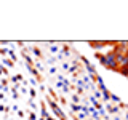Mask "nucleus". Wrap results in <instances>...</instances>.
<instances>
[{
  "label": "nucleus",
  "mask_w": 128,
  "mask_h": 120,
  "mask_svg": "<svg viewBox=\"0 0 128 120\" xmlns=\"http://www.w3.org/2000/svg\"><path fill=\"white\" fill-rule=\"evenodd\" d=\"M96 58H98V59H99V62H101L104 67H107L109 70H118L117 61H115V58H117V54H115L114 51H109L107 54L96 53Z\"/></svg>",
  "instance_id": "1"
},
{
  "label": "nucleus",
  "mask_w": 128,
  "mask_h": 120,
  "mask_svg": "<svg viewBox=\"0 0 128 120\" xmlns=\"http://www.w3.org/2000/svg\"><path fill=\"white\" fill-rule=\"evenodd\" d=\"M114 45V53L115 54H126V51H128V48H126V42H115V43H112Z\"/></svg>",
  "instance_id": "2"
},
{
  "label": "nucleus",
  "mask_w": 128,
  "mask_h": 120,
  "mask_svg": "<svg viewBox=\"0 0 128 120\" xmlns=\"http://www.w3.org/2000/svg\"><path fill=\"white\" fill-rule=\"evenodd\" d=\"M48 104H50V107L53 109V112L56 114V117H58L59 120H67V117L64 115V112L59 109V106H58V104H56L54 101H48Z\"/></svg>",
  "instance_id": "3"
},
{
  "label": "nucleus",
  "mask_w": 128,
  "mask_h": 120,
  "mask_svg": "<svg viewBox=\"0 0 128 120\" xmlns=\"http://www.w3.org/2000/svg\"><path fill=\"white\" fill-rule=\"evenodd\" d=\"M82 61L85 62V66H86V70H88V72L91 74L90 77L93 78V80H96V77H98V74H96V69H94V66H93V64H91L90 61H88L86 58H83V56H82Z\"/></svg>",
  "instance_id": "4"
},
{
  "label": "nucleus",
  "mask_w": 128,
  "mask_h": 120,
  "mask_svg": "<svg viewBox=\"0 0 128 120\" xmlns=\"http://www.w3.org/2000/svg\"><path fill=\"white\" fill-rule=\"evenodd\" d=\"M106 109H107V112H109V114H118L120 107H118V106H112V104H109Z\"/></svg>",
  "instance_id": "5"
},
{
  "label": "nucleus",
  "mask_w": 128,
  "mask_h": 120,
  "mask_svg": "<svg viewBox=\"0 0 128 120\" xmlns=\"http://www.w3.org/2000/svg\"><path fill=\"white\" fill-rule=\"evenodd\" d=\"M104 45H109V42H90V46L93 48H102Z\"/></svg>",
  "instance_id": "6"
},
{
  "label": "nucleus",
  "mask_w": 128,
  "mask_h": 120,
  "mask_svg": "<svg viewBox=\"0 0 128 120\" xmlns=\"http://www.w3.org/2000/svg\"><path fill=\"white\" fill-rule=\"evenodd\" d=\"M117 72H120L122 75L128 77V64H126V66H123V67H118V70H117Z\"/></svg>",
  "instance_id": "7"
},
{
  "label": "nucleus",
  "mask_w": 128,
  "mask_h": 120,
  "mask_svg": "<svg viewBox=\"0 0 128 120\" xmlns=\"http://www.w3.org/2000/svg\"><path fill=\"white\" fill-rule=\"evenodd\" d=\"M70 109H72V112H80V110L83 109V106H80V104H72Z\"/></svg>",
  "instance_id": "8"
},
{
  "label": "nucleus",
  "mask_w": 128,
  "mask_h": 120,
  "mask_svg": "<svg viewBox=\"0 0 128 120\" xmlns=\"http://www.w3.org/2000/svg\"><path fill=\"white\" fill-rule=\"evenodd\" d=\"M102 99H104V101H110V93H109V91H102Z\"/></svg>",
  "instance_id": "9"
},
{
  "label": "nucleus",
  "mask_w": 128,
  "mask_h": 120,
  "mask_svg": "<svg viewBox=\"0 0 128 120\" xmlns=\"http://www.w3.org/2000/svg\"><path fill=\"white\" fill-rule=\"evenodd\" d=\"M110 101L115 102V104H120V102H122V101H120V98H118V96H115V94H110Z\"/></svg>",
  "instance_id": "10"
},
{
  "label": "nucleus",
  "mask_w": 128,
  "mask_h": 120,
  "mask_svg": "<svg viewBox=\"0 0 128 120\" xmlns=\"http://www.w3.org/2000/svg\"><path fill=\"white\" fill-rule=\"evenodd\" d=\"M101 118V115H99V112L98 110H94L93 114H91V120H99Z\"/></svg>",
  "instance_id": "11"
},
{
  "label": "nucleus",
  "mask_w": 128,
  "mask_h": 120,
  "mask_svg": "<svg viewBox=\"0 0 128 120\" xmlns=\"http://www.w3.org/2000/svg\"><path fill=\"white\" fill-rule=\"evenodd\" d=\"M75 117H77L78 120H83V118H86L88 117V114H85V112H80L78 115H75Z\"/></svg>",
  "instance_id": "12"
},
{
  "label": "nucleus",
  "mask_w": 128,
  "mask_h": 120,
  "mask_svg": "<svg viewBox=\"0 0 128 120\" xmlns=\"http://www.w3.org/2000/svg\"><path fill=\"white\" fill-rule=\"evenodd\" d=\"M69 54H70L69 48H67V46H64V48H62V53H61V56H69Z\"/></svg>",
  "instance_id": "13"
},
{
  "label": "nucleus",
  "mask_w": 128,
  "mask_h": 120,
  "mask_svg": "<svg viewBox=\"0 0 128 120\" xmlns=\"http://www.w3.org/2000/svg\"><path fill=\"white\" fill-rule=\"evenodd\" d=\"M72 101H74V104H78V101H80V96H78V94H74V96H72Z\"/></svg>",
  "instance_id": "14"
},
{
  "label": "nucleus",
  "mask_w": 128,
  "mask_h": 120,
  "mask_svg": "<svg viewBox=\"0 0 128 120\" xmlns=\"http://www.w3.org/2000/svg\"><path fill=\"white\" fill-rule=\"evenodd\" d=\"M58 50H59V48L56 46V45H51L50 46V51H51V53H58Z\"/></svg>",
  "instance_id": "15"
},
{
  "label": "nucleus",
  "mask_w": 128,
  "mask_h": 120,
  "mask_svg": "<svg viewBox=\"0 0 128 120\" xmlns=\"http://www.w3.org/2000/svg\"><path fill=\"white\" fill-rule=\"evenodd\" d=\"M32 51H34V54H35V56H38V58H40V56H42V51H40L38 48H34V50H32Z\"/></svg>",
  "instance_id": "16"
},
{
  "label": "nucleus",
  "mask_w": 128,
  "mask_h": 120,
  "mask_svg": "<svg viewBox=\"0 0 128 120\" xmlns=\"http://www.w3.org/2000/svg\"><path fill=\"white\" fill-rule=\"evenodd\" d=\"M3 62H5V66H8V67H11V66H13V61H11V59H5V61H3Z\"/></svg>",
  "instance_id": "17"
},
{
  "label": "nucleus",
  "mask_w": 128,
  "mask_h": 120,
  "mask_svg": "<svg viewBox=\"0 0 128 120\" xmlns=\"http://www.w3.org/2000/svg\"><path fill=\"white\" fill-rule=\"evenodd\" d=\"M35 118H37V115L34 112H29V120H35Z\"/></svg>",
  "instance_id": "18"
},
{
  "label": "nucleus",
  "mask_w": 128,
  "mask_h": 120,
  "mask_svg": "<svg viewBox=\"0 0 128 120\" xmlns=\"http://www.w3.org/2000/svg\"><path fill=\"white\" fill-rule=\"evenodd\" d=\"M6 53H8V54H10V58H11V59H13V61H14V59H16V54L13 53V51H6Z\"/></svg>",
  "instance_id": "19"
},
{
  "label": "nucleus",
  "mask_w": 128,
  "mask_h": 120,
  "mask_svg": "<svg viewBox=\"0 0 128 120\" xmlns=\"http://www.w3.org/2000/svg\"><path fill=\"white\" fill-rule=\"evenodd\" d=\"M94 98H96V99H99V98H102V94L99 93V91H94Z\"/></svg>",
  "instance_id": "20"
},
{
  "label": "nucleus",
  "mask_w": 128,
  "mask_h": 120,
  "mask_svg": "<svg viewBox=\"0 0 128 120\" xmlns=\"http://www.w3.org/2000/svg\"><path fill=\"white\" fill-rule=\"evenodd\" d=\"M29 93H30L32 98H35V90H34V88H30V90H29Z\"/></svg>",
  "instance_id": "21"
},
{
  "label": "nucleus",
  "mask_w": 128,
  "mask_h": 120,
  "mask_svg": "<svg viewBox=\"0 0 128 120\" xmlns=\"http://www.w3.org/2000/svg\"><path fill=\"white\" fill-rule=\"evenodd\" d=\"M82 93H83V88H80V86H78V88H77V93H75V94H78V96H80Z\"/></svg>",
  "instance_id": "22"
},
{
  "label": "nucleus",
  "mask_w": 128,
  "mask_h": 120,
  "mask_svg": "<svg viewBox=\"0 0 128 120\" xmlns=\"http://www.w3.org/2000/svg\"><path fill=\"white\" fill-rule=\"evenodd\" d=\"M18 91H16V88H13V98H16V99H18Z\"/></svg>",
  "instance_id": "23"
},
{
  "label": "nucleus",
  "mask_w": 128,
  "mask_h": 120,
  "mask_svg": "<svg viewBox=\"0 0 128 120\" xmlns=\"http://www.w3.org/2000/svg\"><path fill=\"white\" fill-rule=\"evenodd\" d=\"M69 67H70V66H69L67 62H62V69H64V70H66V69H69Z\"/></svg>",
  "instance_id": "24"
},
{
  "label": "nucleus",
  "mask_w": 128,
  "mask_h": 120,
  "mask_svg": "<svg viewBox=\"0 0 128 120\" xmlns=\"http://www.w3.org/2000/svg\"><path fill=\"white\" fill-rule=\"evenodd\" d=\"M48 62H50V64H54L56 62V58H50V59H48Z\"/></svg>",
  "instance_id": "25"
},
{
  "label": "nucleus",
  "mask_w": 128,
  "mask_h": 120,
  "mask_svg": "<svg viewBox=\"0 0 128 120\" xmlns=\"http://www.w3.org/2000/svg\"><path fill=\"white\" fill-rule=\"evenodd\" d=\"M50 74H56V67H50Z\"/></svg>",
  "instance_id": "26"
},
{
  "label": "nucleus",
  "mask_w": 128,
  "mask_h": 120,
  "mask_svg": "<svg viewBox=\"0 0 128 120\" xmlns=\"http://www.w3.org/2000/svg\"><path fill=\"white\" fill-rule=\"evenodd\" d=\"M18 115H19V117H22V118H24V115H26V114H24L22 110H18Z\"/></svg>",
  "instance_id": "27"
},
{
  "label": "nucleus",
  "mask_w": 128,
  "mask_h": 120,
  "mask_svg": "<svg viewBox=\"0 0 128 120\" xmlns=\"http://www.w3.org/2000/svg\"><path fill=\"white\" fill-rule=\"evenodd\" d=\"M8 50H3V48H0V54H5Z\"/></svg>",
  "instance_id": "28"
},
{
  "label": "nucleus",
  "mask_w": 128,
  "mask_h": 120,
  "mask_svg": "<svg viewBox=\"0 0 128 120\" xmlns=\"http://www.w3.org/2000/svg\"><path fill=\"white\" fill-rule=\"evenodd\" d=\"M5 109H6L5 106H0V112H2V110H5Z\"/></svg>",
  "instance_id": "29"
},
{
  "label": "nucleus",
  "mask_w": 128,
  "mask_h": 120,
  "mask_svg": "<svg viewBox=\"0 0 128 120\" xmlns=\"http://www.w3.org/2000/svg\"><path fill=\"white\" fill-rule=\"evenodd\" d=\"M45 120H54V118H51V117H46V118H45Z\"/></svg>",
  "instance_id": "30"
},
{
  "label": "nucleus",
  "mask_w": 128,
  "mask_h": 120,
  "mask_svg": "<svg viewBox=\"0 0 128 120\" xmlns=\"http://www.w3.org/2000/svg\"><path fill=\"white\" fill-rule=\"evenodd\" d=\"M114 120H120V117H115V118H114Z\"/></svg>",
  "instance_id": "31"
},
{
  "label": "nucleus",
  "mask_w": 128,
  "mask_h": 120,
  "mask_svg": "<svg viewBox=\"0 0 128 120\" xmlns=\"http://www.w3.org/2000/svg\"><path fill=\"white\" fill-rule=\"evenodd\" d=\"M125 56H126V59H128V51H126V54H125Z\"/></svg>",
  "instance_id": "32"
},
{
  "label": "nucleus",
  "mask_w": 128,
  "mask_h": 120,
  "mask_svg": "<svg viewBox=\"0 0 128 120\" xmlns=\"http://www.w3.org/2000/svg\"><path fill=\"white\" fill-rule=\"evenodd\" d=\"M126 48H128V42H126Z\"/></svg>",
  "instance_id": "33"
}]
</instances>
